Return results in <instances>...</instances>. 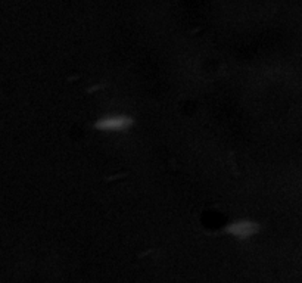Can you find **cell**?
I'll use <instances>...</instances> for the list:
<instances>
[{
	"instance_id": "obj_1",
	"label": "cell",
	"mask_w": 302,
	"mask_h": 283,
	"mask_svg": "<svg viewBox=\"0 0 302 283\" xmlns=\"http://www.w3.org/2000/svg\"><path fill=\"white\" fill-rule=\"evenodd\" d=\"M131 124V120H128L125 117H111V118H105V120H100L98 121L94 125L99 130H105V131H119V130H124L128 125Z\"/></svg>"
},
{
	"instance_id": "obj_2",
	"label": "cell",
	"mask_w": 302,
	"mask_h": 283,
	"mask_svg": "<svg viewBox=\"0 0 302 283\" xmlns=\"http://www.w3.org/2000/svg\"><path fill=\"white\" fill-rule=\"evenodd\" d=\"M225 230L229 233L237 236V238H248L255 232V226L252 223H243L242 221V223H234V224L229 226Z\"/></svg>"
}]
</instances>
